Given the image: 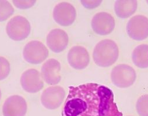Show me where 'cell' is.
<instances>
[{
	"instance_id": "obj_1",
	"label": "cell",
	"mask_w": 148,
	"mask_h": 116,
	"mask_svg": "<svg viewBox=\"0 0 148 116\" xmlns=\"http://www.w3.org/2000/svg\"><path fill=\"white\" fill-rule=\"evenodd\" d=\"M62 116H123L114 102L113 91L97 83L69 87Z\"/></svg>"
},
{
	"instance_id": "obj_2",
	"label": "cell",
	"mask_w": 148,
	"mask_h": 116,
	"mask_svg": "<svg viewBox=\"0 0 148 116\" xmlns=\"http://www.w3.org/2000/svg\"><path fill=\"white\" fill-rule=\"evenodd\" d=\"M119 56L117 44L110 39H104L98 43L93 52L95 63L100 67H108L114 64Z\"/></svg>"
},
{
	"instance_id": "obj_3",
	"label": "cell",
	"mask_w": 148,
	"mask_h": 116,
	"mask_svg": "<svg viewBox=\"0 0 148 116\" xmlns=\"http://www.w3.org/2000/svg\"><path fill=\"white\" fill-rule=\"evenodd\" d=\"M136 74L134 68L126 64L116 66L111 72V80L118 88H126L134 84Z\"/></svg>"
},
{
	"instance_id": "obj_4",
	"label": "cell",
	"mask_w": 148,
	"mask_h": 116,
	"mask_svg": "<svg viewBox=\"0 0 148 116\" xmlns=\"http://www.w3.org/2000/svg\"><path fill=\"white\" fill-rule=\"evenodd\" d=\"M31 26L28 20L20 15L12 18L6 26L8 36L14 41H21L29 36L30 33Z\"/></svg>"
},
{
	"instance_id": "obj_5",
	"label": "cell",
	"mask_w": 148,
	"mask_h": 116,
	"mask_svg": "<svg viewBox=\"0 0 148 116\" xmlns=\"http://www.w3.org/2000/svg\"><path fill=\"white\" fill-rule=\"evenodd\" d=\"M49 54V50L42 42L33 40L26 44L23 51L24 59L28 63L38 64L44 62Z\"/></svg>"
},
{
	"instance_id": "obj_6",
	"label": "cell",
	"mask_w": 148,
	"mask_h": 116,
	"mask_svg": "<svg viewBox=\"0 0 148 116\" xmlns=\"http://www.w3.org/2000/svg\"><path fill=\"white\" fill-rule=\"evenodd\" d=\"M129 37L136 41H142L148 37V18L137 15L131 18L127 24Z\"/></svg>"
},
{
	"instance_id": "obj_7",
	"label": "cell",
	"mask_w": 148,
	"mask_h": 116,
	"mask_svg": "<svg viewBox=\"0 0 148 116\" xmlns=\"http://www.w3.org/2000/svg\"><path fill=\"white\" fill-rule=\"evenodd\" d=\"M53 16L55 22L61 26H69L75 22L77 17L75 8L68 2H61L54 8Z\"/></svg>"
},
{
	"instance_id": "obj_8",
	"label": "cell",
	"mask_w": 148,
	"mask_h": 116,
	"mask_svg": "<svg viewBox=\"0 0 148 116\" xmlns=\"http://www.w3.org/2000/svg\"><path fill=\"white\" fill-rule=\"evenodd\" d=\"M65 96L63 87L59 85L49 87L43 92L40 100L43 106L49 110L58 108L62 103Z\"/></svg>"
},
{
	"instance_id": "obj_9",
	"label": "cell",
	"mask_w": 148,
	"mask_h": 116,
	"mask_svg": "<svg viewBox=\"0 0 148 116\" xmlns=\"http://www.w3.org/2000/svg\"><path fill=\"white\" fill-rule=\"evenodd\" d=\"M21 84L27 92L34 94L39 92L44 87V82L39 71L34 69L25 70L21 77Z\"/></svg>"
},
{
	"instance_id": "obj_10",
	"label": "cell",
	"mask_w": 148,
	"mask_h": 116,
	"mask_svg": "<svg viewBox=\"0 0 148 116\" xmlns=\"http://www.w3.org/2000/svg\"><path fill=\"white\" fill-rule=\"evenodd\" d=\"M114 17L106 12L97 13L93 17L91 26L94 32L100 35H106L112 33L115 27Z\"/></svg>"
},
{
	"instance_id": "obj_11",
	"label": "cell",
	"mask_w": 148,
	"mask_h": 116,
	"mask_svg": "<svg viewBox=\"0 0 148 116\" xmlns=\"http://www.w3.org/2000/svg\"><path fill=\"white\" fill-rule=\"evenodd\" d=\"M67 60L69 64L76 70H82L88 67L90 56L87 50L82 46L72 47L68 52Z\"/></svg>"
},
{
	"instance_id": "obj_12",
	"label": "cell",
	"mask_w": 148,
	"mask_h": 116,
	"mask_svg": "<svg viewBox=\"0 0 148 116\" xmlns=\"http://www.w3.org/2000/svg\"><path fill=\"white\" fill-rule=\"evenodd\" d=\"M27 106L25 99L20 95H12L8 98L3 106L4 116H25Z\"/></svg>"
},
{
	"instance_id": "obj_13",
	"label": "cell",
	"mask_w": 148,
	"mask_h": 116,
	"mask_svg": "<svg viewBox=\"0 0 148 116\" xmlns=\"http://www.w3.org/2000/svg\"><path fill=\"white\" fill-rule=\"evenodd\" d=\"M61 64L57 59L54 58L48 59L41 68L43 80L49 85H57L61 79Z\"/></svg>"
},
{
	"instance_id": "obj_14",
	"label": "cell",
	"mask_w": 148,
	"mask_h": 116,
	"mask_svg": "<svg viewBox=\"0 0 148 116\" xmlns=\"http://www.w3.org/2000/svg\"><path fill=\"white\" fill-rule=\"evenodd\" d=\"M47 45L49 49L54 53H60L67 47L69 37L64 30L60 28L51 30L47 34Z\"/></svg>"
},
{
	"instance_id": "obj_15",
	"label": "cell",
	"mask_w": 148,
	"mask_h": 116,
	"mask_svg": "<svg viewBox=\"0 0 148 116\" xmlns=\"http://www.w3.org/2000/svg\"><path fill=\"white\" fill-rule=\"evenodd\" d=\"M138 2L136 0H118L114 5L116 15L122 19L129 18L136 11Z\"/></svg>"
},
{
	"instance_id": "obj_16",
	"label": "cell",
	"mask_w": 148,
	"mask_h": 116,
	"mask_svg": "<svg viewBox=\"0 0 148 116\" xmlns=\"http://www.w3.org/2000/svg\"><path fill=\"white\" fill-rule=\"evenodd\" d=\"M132 59L134 64L140 69L148 67V45L140 44L132 52Z\"/></svg>"
},
{
	"instance_id": "obj_17",
	"label": "cell",
	"mask_w": 148,
	"mask_h": 116,
	"mask_svg": "<svg viewBox=\"0 0 148 116\" xmlns=\"http://www.w3.org/2000/svg\"><path fill=\"white\" fill-rule=\"evenodd\" d=\"M14 13V8L9 1L0 0V22L7 20Z\"/></svg>"
},
{
	"instance_id": "obj_18",
	"label": "cell",
	"mask_w": 148,
	"mask_h": 116,
	"mask_svg": "<svg viewBox=\"0 0 148 116\" xmlns=\"http://www.w3.org/2000/svg\"><path fill=\"white\" fill-rule=\"evenodd\" d=\"M136 109L139 116H148V94L143 95L138 98Z\"/></svg>"
},
{
	"instance_id": "obj_19",
	"label": "cell",
	"mask_w": 148,
	"mask_h": 116,
	"mask_svg": "<svg viewBox=\"0 0 148 116\" xmlns=\"http://www.w3.org/2000/svg\"><path fill=\"white\" fill-rule=\"evenodd\" d=\"M10 73V64L4 57L0 56V81L7 78Z\"/></svg>"
},
{
	"instance_id": "obj_20",
	"label": "cell",
	"mask_w": 148,
	"mask_h": 116,
	"mask_svg": "<svg viewBox=\"0 0 148 116\" xmlns=\"http://www.w3.org/2000/svg\"><path fill=\"white\" fill-rule=\"evenodd\" d=\"M34 0H13L12 3L14 5L19 9H26L31 8L36 3Z\"/></svg>"
},
{
	"instance_id": "obj_21",
	"label": "cell",
	"mask_w": 148,
	"mask_h": 116,
	"mask_svg": "<svg viewBox=\"0 0 148 116\" xmlns=\"http://www.w3.org/2000/svg\"><path fill=\"white\" fill-rule=\"evenodd\" d=\"M82 5L87 9H93L99 7L102 3L101 0H82Z\"/></svg>"
},
{
	"instance_id": "obj_22",
	"label": "cell",
	"mask_w": 148,
	"mask_h": 116,
	"mask_svg": "<svg viewBox=\"0 0 148 116\" xmlns=\"http://www.w3.org/2000/svg\"><path fill=\"white\" fill-rule=\"evenodd\" d=\"M1 90H0V100H1Z\"/></svg>"
},
{
	"instance_id": "obj_23",
	"label": "cell",
	"mask_w": 148,
	"mask_h": 116,
	"mask_svg": "<svg viewBox=\"0 0 148 116\" xmlns=\"http://www.w3.org/2000/svg\"><path fill=\"white\" fill-rule=\"evenodd\" d=\"M146 3L148 4V0H147V1H146Z\"/></svg>"
}]
</instances>
